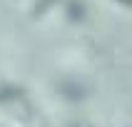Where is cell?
I'll use <instances>...</instances> for the list:
<instances>
[{
  "mask_svg": "<svg viewBox=\"0 0 132 127\" xmlns=\"http://www.w3.org/2000/svg\"><path fill=\"white\" fill-rule=\"evenodd\" d=\"M25 95V90L20 85H13V82H0V102H13V100H20Z\"/></svg>",
  "mask_w": 132,
  "mask_h": 127,
  "instance_id": "cell-1",
  "label": "cell"
},
{
  "mask_svg": "<svg viewBox=\"0 0 132 127\" xmlns=\"http://www.w3.org/2000/svg\"><path fill=\"white\" fill-rule=\"evenodd\" d=\"M67 15H70V20H82L85 15H87V10H85V5H82L80 0H70L67 3Z\"/></svg>",
  "mask_w": 132,
  "mask_h": 127,
  "instance_id": "cell-2",
  "label": "cell"
},
{
  "mask_svg": "<svg viewBox=\"0 0 132 127\" xmlns=\"http://www.w3.org/2000/svg\"><path fill=\"white\" fill-rule=\"evenodd\" d=\"M55 3H57V0H35V10H32V13H35V15H43L45 10H50Z\"/></svg>",
  "mask_w": 132,
  "mask_h": 127,
  "instance_id": "cell-3",
  "label": "cell"
},
{
  "mask_svg": "<svg viewBox=\"0 0 132 127\" xmlns=\"http://www.w3.org/2000/svg\"><path fill=\"white\" fill-rule=\"evenodd\" d=\"M117 3H122V5H130V7H132V0H117Z\"/></svg>",
  "mask_w": 132,
  "mask_h": 127,
  "instance_id": "cell-4",
  "label": "cell"
}]
</instances>
